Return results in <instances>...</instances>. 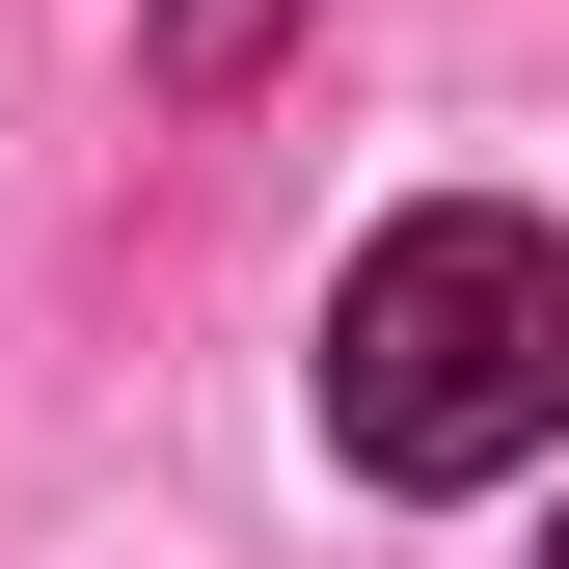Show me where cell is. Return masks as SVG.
Segmentation results:
<instances>
[{
	"label": "cell",
	"instance_id": "1",
	"mask_svg": "<svg viewBox=\"0 0 569 569\" xmlns=\"http://www.w3.org/2000/svg\"><path fill=\"white\" fill-rule=\"evenodd\" d=\"M542 435H569V244L488 218V190L380 218L326 299V461L352 488H516Z\"/></svg>",
	"mask_w": 569,
	"mask_h": 569
},
{
	"label": "cell",
	"instance_id": "2",
	"mask_svg": "<svg viewBox=\"0 0 569 569\" xmlns=\"http://www.w3.org/2000/svg\"><path fill=\"white\" fill-rule=\"evenodd\" d=\"M271 28H299V0H163V82L218 109V82H271Z\"/></svg>",
	"mask_w": 569,
	"mask_h": 569
},
{
	"label": "cell",
	"instance_id": "3",
	"mask_svg": "<svg viewBox=\"0 0 569 569\" xmlns=\"http://www.w3.org/2000/svg\"><path fill=\"white\" fill-rule=\"evenodd\" d=\"M542 569H569V542H542Z\"/></svg>",
	"mask_w": 569,
	"mask_h": 569
}]
</instances>
